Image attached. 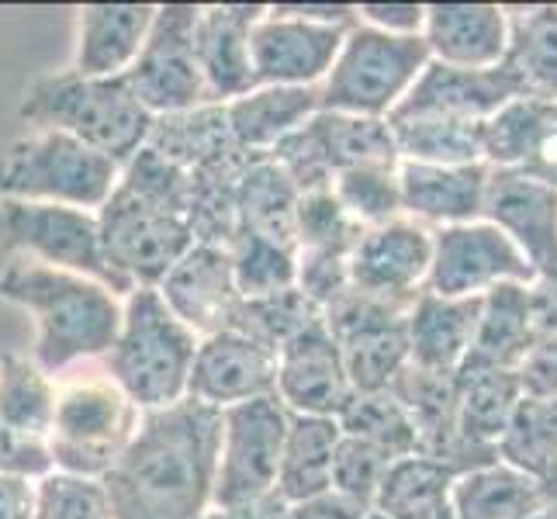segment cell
I'll list each match as a JSON object with an SVG mask.
<instances>
[{
	"mask_svg": "<svg viewBox=\"0 0 557 519\" xmlns=\"http://www.w3.org/2000/svg\"><path fill=\"white\" fill-rule=\"evenodd\" d=\"M222 412L181 398L143 412L139 430L104 478L114 519H201L211 509Z\"/></svg>",
	"mask_w": 557,
	"mask_h": 519,
	"instance_id": "cell-1",
	"label": "cell"
},
{
	"mask_svg": "<svg viewBox=\"0 0 557 519\" xmlns=\"http://www.w3.org/2000/svg\"><path fill=\"white\" fill-rule=\"evenodd\" d=\"M0 298L35 319L32 360L46 374L70 368L73 360L104 357L125 316V301L104 284L28 257H14L0 271Z\"/></svg>",
	"mask_w": 557,
	"mask_h": 519,
	"instance_id": "cell-2",
	"label": "cell"
},
{
	"mask_svg": "<svg viewBox=\"0 0 557 519\" xmlns=\"http://www.w3.org/2000/svg\"><path fill=\"white\" fill-rule=\"evenodd\" d=\"M22 122L35 128H55L98 149L101 157L128 166L149 143L157 119L132 94L122 76H81L60 70L38 76L22 101Z\"/></svg>",
	"mask_w": 557,
	"mask_h": 519,
	"instance_id": "cell-3",
	"label": "cell"
},
{
	"mask_svg": "<svg viewBox=\"0 0 557 519\" xmlns=\"http://www.w3.org/2000/svg\"><path fill=\"white\" fill-rule=\"evenodd\" d=\"M198 336L166 309L157 287H136L125 298L119 339L101 357L108 381L119 384L139 412L170 409L187 398Z\"/></svg>",
	"mask_w": 557,
	"mask_h": 519,
	"instance_id": "cell-4",
	"label": "cell"
},
{
	"mask_svg": "<svg viewBox=\"0 0 557 519\" xmlns=\"http://www.w3.org/2000/svg\"><path fill=\"white\" fill-rule=\"evenodd\" d=\"M119 181V163L55 128H35L32 136L11 143L0 152V201H38L98 211Z\"/></svg>",
	"mask_w": 557,
	"mask_h": 519,
	"instance_id": "cell-5",
	"label": "cell"
},
{
	"mask_svg": "<svg viewBox=\"0 0 557 519\" xmlns=\"http://www.w3.org/2000/svg\"><path fill=\"white\" fill-rule=\"evenodd\" d=\"M430 60L422 35H388L357 25L343 35L336 60L319 84V111L388 119Z\"/></svg>",
	"mask_w": 557,
	"mask_h": 519,
	"instance_id": "cell-6",
	"label": "cell"
},
{
	"mask_svg": "<svg viewBox=\"0 0 557 519\" xmlns=\"http://www.w3.org/2000/svg\"><path fill=\"white\" fill-rule=\"evenodd\" d=\"M143 412L111 381H76L55 395L46 436L52 471L101 482L139 430Z\"/></svg>",
	"mask_w": 557,
	"mask_h": 519,
	"instance_id": "cell-7",
	"label": "cell"
},
{
	"mask_svg": "<svg viewBox=\"0 0 557 519\" xmlns=\"http://www.w3.org/2000/svg\"><path fill=\"white\" fill-rule=\"evenodd\" d=\"M0 249L104 284L119 298L132 287L104 257L98 211L38 201H0Z\"/></svg>",
	"mask_w": 557,
	"mask_h": 519,
	"instance_id": "cell-8",
	"label": "cell"
},
{
	"mask_svg": "<svg viewBox=\"0 0 557 519\" xmlns=\"http://www.w3.org/2000/svg\"><path fill=\"white\" fill-rule=\"evenodd\" d=\"M416 298L371 295L350 284L322 309L354 392H388L409 363V312Z\"/></svg>",
	"mask_w": 557,
	"mask_h": 519,
	"instance_id": "cell-9",
	"label": "cell"
},
{
	"mask_svg": "<svg viewBox=\"0 0 557 519\" xmlns=\"http://www.w3.org/2000/svg\"><path fill=\"white\" fill-rule=\"evenodd\" d=\"M98 228L108 263L132 287H160L177 260L198 243L184 215L139 195L125 181H119L111 198L98 208Z\"/></svg>",
	"mask_w": 557,
	"mask_h": 519,
	"instance_id": "cell-10",
	"label": "cell"
},
{
	"mask_svg": "<svg viewBox=\"0 0 557 519\" xmlns=\"http://www.w3.org/2000/svg\"><path fill=\"white\" fill-rule=\"evenodd\" d=\"M298 190L330 187L336 173L371 163H398L392 128L384 119L343 111H315L301 128L267 152Z\"/></svg>",
	"mask_w": 557,
	"mask_h": 519,
	"instance_id": "cell-11",
	"label": "cell"
},
{
	"mask_svg": "<svg viewBox=\"0 0 557 519\" xmlns=\"http://www.w3.org/2000/svg\"><path fill=\"white\" fill-rule=\"evenodd\" d=\"M287 416L292 412L281 406L277 395L222 409L211 509L249 506L274 495L284 436H287Z\"/></svg>",
	"mask_w": 557,
	"mask_h": 519,
	"instance_id": "cell-12",
	"label": "cell"
},
{
	"mask_svg": "<svg viewBox=\"0 0 557 519\" xmlns=\"http://www.w3.org/2000/svg\"><path fill=\"white\" fill-rule=\"evenodd\" d=\"M198 4H163L157 8L146 46L136 63L125 70L132 94L143 101L152 119L205 108V81L195 55Z\"/></svg>",
	"mask_w": 557,
	"mask_h": 519,
	"instance_id": "cell-13",
	"label": "cell"
},
{
	"mask_svg": "<svg viewBox=\"0 0 557 519\" xmlns=\"http://www.w3.org/2000/svg\"><path fill=\"white\" fill-rule=\"evenodd\" d=\"M506 281L533 284L536 271L503 228H495L492 222L433 228L426 292L440 298H474Z\"/></svg>",
	"mask_w": 557,
	"mask_h": 519,
	"instance_id": "cell-14",
	"label": "cell"
},
{
	"mask_svg": "<svg viewBox=\"0 0 557 519\" xmlns=\"http://www.w3.org/2000/svg\"><path fill=\"white\" fill-rule=\"evenodd\" d=\"M339 28H325L267 8L249 32L257 87H319L343 46Z\"/></svg>",
	"mask_w": 557,
	"mask_h": 519,
	"instance_id": "cell-15",
	"label": "cell"
},
{
	"mask_svg": "<svg viewBox=\"0 0 557 519\" xmlns=\"http://www.w3.org/2000/svg\"><path fill=\"white\" fill-rule=\"evenodd\" d=\"M354 384L343 368L339 343L315 319L277 350V398L292 416L336 419L350 401Z\"/></svg>",
	"mask_w": 557,
	"mask_h": 519,
	"instance_id": "cell-16",
	"label": "cell"
},
{
	"mask_svg": "<svg viewBox=\"0 0 557 519\" xmlns=\"http://www.w3.org/2000/svg\"><path fill=\"white\" fill-rule=\"evenodd\" d=\"M277 395V354L246 333H215L198 343L187 378V398L211 409H233Z\"/></svg>",
	"mask_w": 557,
	"mask_h": 519,
	"instance_id": "cell-17",
	"label": "cell"
},
{
	"mask_svg": "<svg viewBox=\"0 0 557 519\" xmlns=\"http://www.w3.org/2000/svg\"><path fill=\"white\" fill-rule=\"evenodd\" d=\"M482 222L503 228L536 277L557 271V187L520 170L488 166Z\"/></svg>",
	"mask_w": 557,
	"mask_h": 519,
	"instance_id": "cell-18",
	"label": "cell"
},
{
	"mask_svg": "<svg viewBox=\"0 0 557 519\" xmlns=\"http://www.w3.org/2000/svg\"><path fill=\"white\" fill-rule=\"evenodd\" d=\"M157 292L163 295L166 309L174 312L198 339L236 330L243 295L236 292L233 263L225 246L195 243L177 260Z\"/></svg>",
	"mask_w": 557,
	"mask_h": 519,
	"instance_id": "cell-19",
	"label": "cell"
},
{
	"mask_svg": "<svg viewBox=\"0 0 557 519\" xmlns=\"http://www.w3.org/2000/svg\"><path fill=\"white\" fill-rule=\"evenodd\" d=\"M433 260V228L416 219H395L363 228L350 254V284L371 295L412 298L426 287Z\"/></svg>",
	"mask_w": 557,
	"mask_h": 519,
	"instance_id": "cell-20",
	"label": "cell"
},
{
	"mask_svg": "<svg viewBox=\"0 0 557 519\" xmlns=\"http://www.w3.org/2000/svg\"><path fill=\"white\" fill-rule=\"evenodd\" d=\"M260 4H211L198 8L195 55L205 81L208 104H228L249 94L253 60H249V32L263 17Z\"/></svg>",
	"mask_w": 557,
	"mask_h": 519,
	"instance_id": "cell-21",
	"label": "cell"
},
{
	"mask_svg": "<svg viewBox=\"0 0 557 519\" xmlns=\"http://www.w3.org/2000/svg\"><path fill=\"white\" fill-rule=\"evenodd\" d=\"M520 98L509 76L492 70H457L430 60V66L419 73L412 90L395 104L392 114H433V119H457V122H488L492 114Z\"/></svg>",
	"mask_w": 557,
	"mask_h": 519,
	"instance_id": "cell-22",
	"label": "cell"
},
{
	"mask_svg": "<svg viewBox=\"0 0 557 519\" xmlns=\"http://www.w3.org/2000/svg\"><path fill=\"white\" fill-rule=\"evenodd\" d=\"M488 184V163L468 166H433V163H398L401 211L430 228L482 222Z\"/></svg>",
	"mask_w": 557,
	"mask_h": 519,
	"instance_id": "cell-23",
	"label": "cell"
},
{
	"mask_svg": "<svg viewBox=\"0 0 557 519\" xmlns=\"http://www.w3.org/2000/svg\"><path fill=\"white\" fill-rule=\"evenodd\" d=\"M430 55L457 70H492L509 46L506 8L495 4H426L422 25Z\"/></svg>",
	"mask_w": 557,
	"mask_h": 519,
	"instance_id": "cell-24",
	"label": "cell"
},
{
	"mask_svg": "<svg viewBox=\"0 0 557 519\" xmlns=\"http://www.w3.org/2000/svg\"><path fill=\"white\" fill-rule=\"evenodd\" d=\"M152 4H87L76 17V55L73 66L81 76H122L136 63L146 46Z\"/></svg>",
	"mask_w": 557,
	"mask_h": 519,
	"instance_id": "cell-25",
	"label": "cell"
},
{
	"mask_svg": "<svg viewBox=\"0 0 557 519\" xmlns=\"http://www.w3.org/2000/svg\"><path fill=\"white\" fill-rule=\"evenodd\" d=\"M482 298L485 295L440 298L422 287L409 312V363L422 371L454 374L474 343Z\"/></svg>",
	"mask_w": 557,
	"mask_h": 519,
	"instance_id": "cell-26",
	"label": "cell"
},
{
	"mask_svg": "<svg viewBox=\"0 0 557 519\" xmlns=\"http://www.w3.org/2000/svg\"><path fill=\"white\" fill-rule=\"evenodd\" d=\"M509 46L503 70L520 98L557 104V4L506 8Z\"/></svg>",
	"mask_w": 557,
	"mask_h": 519,
	"instance_id": "cell-27",
	"label": "cell"
},
{
	"mask_svg": "<svg viewBox=\"0 0 557 519\" xmlns=\"http://www.w3.org/2000/svg\"><path fill=\"white\" fill-rule=\"evenodd\" d=\"M222 108L236 146L249 157H267L319 111V87H253Z\"/></svg>",
	"mask_w": 557,
	"mask_h": 519,
	"instance_id": "cell-28",
	"label": "cell"
},
{
	"mask_svg": "<svg viewBox=\"0 0 557 519\" xmlns=\"http://www.w3.org/2000/svg\"><path fill=\"white\" fill-rule=\"evenodd\" d=\"M298 198L301 190L295 187V181L271 157H257L246 166L236 187V233L298 249L295 246Z\"/></svg>",
	"mask_w": 557,
	"mask_h": 519,
	"instance_id": "cell-29",
	"label": "cell"
},
{
	"mask_svg": "<svg viewBox=\"0 0 557 519\" xmlns=\"http://www.w3.org/2000/svg\"><path fill=\"white\" fill-rule=\"evenodd\" d=\"M533 339L536 336L530 319V284H495L482 298V319H478L474 343L465 363L520 371Z\"/></svg>",
	"mask_w": 557,
	"mask_h": 519,
	"instance_id": "cell-30",
	"label": "cell"
},
{
	"mask_svg": "<svg viewBox=\"0 0 557 519\" xmlns=\"http://www.w3.org/2000/svg\"><path fill=\"white\" fill-rule=\"evenodd\" d=\"M339 444V422L319 416H287L284 454L274 492L287 506L309 503L333 492V454Z\"/></svg>",
	"mask_w": 557,
	"mask_h": 519,
	"instance_id": "cell-31",
	"label": "cell"
},
{
	"mask_svg": "<svg viewBox=\"0 0 557 519\" xmlns=\"http://www.w3.org/2000/svg\"><path fill=\"white\" fill-rule=\"evenodd\" d=\"M457 433L474 447H495L503 440L516 401L523 398L520 371L503 368H478L460 363L457 374Z\"/></svg>",
	"mask_w": 557,
	"mask_h": 519,
	"instance_id": "cell-32",
	"label": "cell"
},
{
	"mask_svg": "<svg viewBox=\"0 0 557 519\" xmlns=\"http://www.w3.org/2000/svg\"><path fill=\"white\" fill-rule=\"evenodd\" d=\"M454 519H536L544 516L541 482L503 460L460 474L450 492Z\"/></svg>",
	"mask_w": 557,
	"mask_h": 519,
	"instance_id": "cell-33",
	"label": "cell"
},
{
	"mask_svg": "<svg viewBox=\"0 0 557 519\" xmlns=\"http://www.w3.org/2000/svg\"><path fill=\"white\" fill-rule=\"evenodd\" d=\"M457 478L460 474L436 457H395L374 495V509L388 519H440L450 512V492Z\"/></svg>",
	"mask_w": 557,
	"mask_h": 519,
	"instance_id": "cell-34",
	"label": "cell"
},
{
	"mask_svg": "<svg viewBox=\"0 0 557 519\" xmlns=\"http://www.w3.org/2000/svg\"><path fill=\"white\" fill-rule=\"evenodd\" d=\"M388 128L398 149V160L433 163V166H468L485 163L482 132L485 122H457V119H433V114H388Z\"/></svg>",
	"mask_w": 557,
	"mask_h": 519,
	"instance_id": "cell-35",
	"label": "cell"
},
{
	"mask_svg": "<svg viewBox=\"0 0 557 519\" xmlns=\"http://www.w3.org/2000/svg\"><path fill=\"white\" fill-rule=\"evenodd\" d=\"M55 384L35 360L22 354L0 357V422L14 433L42 440L52 430L55 416Z\"/></svg>",
	"mask_w": 557,
	"mask_h": 519,
	"instance_id": "cell-36",
	"label": "cell"
},
{
	"mask_svg": "<svg viewBox=\"0 0 557 519\" xmlns=\"http://www.w3.org/2000/svg\"><path fill=\"white\" fill-rule=\"evenodd\" d=\"M554 119H557V104H550V101L516 98V101L503 104L485 122V132H482L485 163L498 166V170L527 166V160L547 136Z\"/></svg>",
	"mask_w": 557,
	"mask_h": 519,
	"instance_id": "cell-37",
	"label": "cell"
},
{
	"mask_svg": "<svg viewBox=\"0 0 557 519\" xmlns=\"http://www.w3.org/2000/svg\"><path fill=\"white\" fill-rule=\"evenodd\" d=\"M498 460L541 482L557 460V398L523 395L498 440Z\"/></svg>",
	"mask_w": 557,
	"mask_h": 519,
	"instance_id": "cell-38",
	"label": "cell"
},
{
	"mask_svg": "<svg viewBox=\"0 0 557 519\" xmlns=\"http://www.w3.org/2000/svg\"><path fill=\"white\" fill-rule=\"evenodd\" d=\"M336 422L343 436L368 440V444L388 450L392 457L419 454V433L392 392H354Z\"/></svg>",
	"mask_w": 557,
	"mask_h": 519,
	"instance_id": "cell-39",
	"label": "cell"
},
{
	"mask_svg": "<svg viewBox=\"0 0 557 519\" xmlns=\"http://www.w3.org/2000/svg\"><path fill=\"white\" fill-rule=\"evenodd\" d=\"M225 254H228V263H233V281L243 301L271 298L295 287V277H298L295 249L236 233L228 239Z\"/></svg>",
	"mask_w": 557,
	"mask_h": 519,
	"instance_id": "cell-40",
	"label": "cell"
},
{
	"mask_svg": "<svg viewBox=\"0 0 557 519\" xmlns=\"http://www.w3.org/2000/svg\"><path fill=\"white\" fill-rule=\"evenodd\" d=\"M363 225H357L330 187L301 190L295 215V254H322V257H350Z\"/></svg>",
	"mask_w": 557,
	"mask_h": 519,
	"instance_id": "cell-41",
	"label": "cell"
},
{
	"mask_svg": "<svg viewBox=\"0 0 557 519\" xmlns=\"http://www.w3.org/2000/svg\"><path fill=\"white\" fill-rule=\"evenodd\" d=\"M401 163V160H398ZM398 163H371V166H354L333 177V195L347 208V215L374 228L384 222L401 219V187H398Z\"/></svg>",
	"mask_w": 557,
	"mask_h": 519,
	"instance_id": "cell-42",
	"label": "cell"
},
{
	"mask_svg": "<svg viewBox=\"0 0 557 519\" xmlns=\"http://www.w3.org/2000/svg\"><path fill=\"white\" fill-rule=\"evenodd\" d=\"M315 319H322L319 305L305 298L298 287H292V292H281L271 298L243 301L236 333H246L249 339H257L267 350L277 354L287 339L298 336L305 325H312Z\"/></svg>",
	"mask_w": 557,
	"mask_h": 519,
	"instance_id": "cell-43",
	"label": "cell"
},
{
	"mask_svg": "<svg viewBox=\"0 0 557 519\" xmlns=\"http://www.w3.org/2000/svg\"><path fill=\"white\" fill-rule=\"evenodd\" d=\"M32 519H114L101 482L52 471L35 482Z\"/></svg>",
	"mask_w": 557,
	"mask_h": 519,
	"instance_id": "cell-44",
	"label": "cell"
},
{
	"mask_svg": "<svg viewBox=\"0 0 557 519\" xmlns=\"http://www.w3.org/2000/svg\"><path fill=\"white\" fill-rule=\"evenodd\" d=\"M392 454L381 450L368 440L343 436L333 454V492L354 498L360 506H374V495L384 482V474L392 468Z\"/></svg>",
	"mask_w": 557,
	"mask_h": 519,
	"instance_id": "cell-45",
	"label": "cell"
},
{
	"mask_svg": "<svg viewBox=\"0 0 557 519\" xmlns=\"http://www.w3.org/2000/svg\"><path fill=\"white\" fill-rule=\"evenodd\" d=\"M0 474L22 478V482H42L46 474H52L49 447L42 440L22 436L0 422Z\"/></svg>",
	"mask_w": 557,
	"mask_h": 519,
	"instance_id": "cell-46",
	"label": "cell"
},
{
	"mask_svg": "<svg viewBox=\"0 0 557 519\" xmlns=\"http://www.w3.org/2000/svg\"><path fill=\"white\" fill-rule=\"evenodd\" d=\"M523 395L533 398H557V336L533 339L527 360L520 363Z\"/></svg>",
	"mask_w": 557,
	"mask_h": 519,
	"instance_id": "cell-47",
	"label": "cell"
},
{
	"mask_svg": "<svg viewBox=\"0 0 557 519\" xmlns=\"http://www.w3.org/2000/svg\"><path fill=\"white\" fill-rule=\"evenodd\" d=\"M360 25H371L388 35H422L426 4H360Z\"/></svg>",
	"mask_w": 557,
	"mask_h": 519,
	"instance_id": "cell-48",
	"label": "cell"
},
{
	"mask_svg": "<svg viewBox=\"0 0 557 519\" xmlns=\"http://www.w3.org/2000/svg\"><path fill=\"white\" fill-rule=\"evenodd\" d=\"M274 11L298 17V22H312V25L339 28V32H350L360 25V14L354 4H274Z\"/></svg>",
	"mask_w": 557,
	"mask_h": 519,
	"instance_id": "cell-49",
	"label": "cell"
},
{
	"mask_svg": "<svg viewBox=\"0 0 557 519\" xmlns=\"http://www.w3.org/2000/svg\"><path fill=\"white\" fill-rule=\"evenodd\" d=\"M368 509L371 506H360L339 492H325V495L309 498V503L287 506V519H363Z\"/></svg>",
	"mask_w": 557,
	"mask_h": 519,
	"instance_id": "cell-50",
	"label": "cell"
},
{
	"mask_svg": "<svg viewBox=\"0 0 557 519\" xmlns=\"http://www.w3.org/2000/svg\"><path fill=\"white\" fill-rule=\"evenodd\" d=\"M35 506V485L22 478L0 474V519H32Z\"/></svg>",
	"mask_w": 557,
	"mask_h": 519,
	"instance_id": "cell-51",
	"label": "cell"
},
{
	"mask_svg": "<svg viewBox=\"0 0 557 519\" xmlns=\"http://www.w3.org/2000/svg\"><path fill=\"white\" fill-rule=\"evenodd\" d=\"M201 519H287V503L274 492L249 506H233V509H208Z\"/></svg>",
	"mask_w": 557,
	"mask_h": 519,
	"instance_id": "cell-52",
	"label": "cell"
},
{
	"mask_svg": "<svg viewBox=\"0 0 557 519\" xmlns=\"http://www.w3.org/2000/svg\"><path fill=\"white\" fill-rule=\"evenodd\" d=\"M541 492H544V512H547L550 519H557V460L544 471V478H541Z\"/></svg>",
	"mask_w": 557,
	"mask_h": 519,
	"instance_id": "cell-53",
	"label": "cell"
},
{
	"mask_svg": "<svg viewBox=\"0 0 557 519\" xmlns=\"http://www.w3.org/2000/svg\"><path fill=\"white\" fill-rule=\"evenodd\" d=\"M363 519H388V516H384V512H377V509L371 506L368 512H363Z\"/></svg>",
	"mask_w": 557,
	"mask_h": 519,
	"instance_id": "cell-54",
	"label": "cell"
},
{
	"mask_svg": "<svg viewBox=\"0 0 557 519\" xmlns=\"http://www.w3.org/2000/svg\"><path fill=\"white\" fill-rule=\"evenodd\" d=\"M440 519H454V512H447V516H440Z\"/></svg>",
	"mask_w": 557,
	"mask_h": 519,
	"instance_id": "cell-55",
	"label": "cell"
},
{
	"mask_svg": "<svg viewBox=\"0 0 557 519\" xmlns=\"http://www.w3.org/2000/svg\"><path fill=\"white\" fill-rule=\"evenodd\" d=\"M536 519H550V516H547V512H544V516H536Z\"/></svg>",
	"mask_w": 557,
	"mask_h": 519,
	"instance_id": "cell-56",
	"label": "cell"
}]
</instances>
